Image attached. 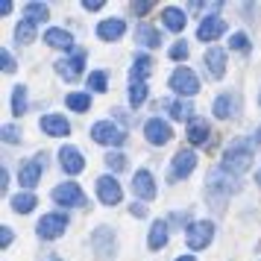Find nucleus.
<instances>
[{"instance_id": "nucleus-39", "label": "nucleus", "mask_w": 261, "mask_h": 261, "mask_svg": "<svg viewBox=\"0 0 261 261\" xmlns=\"http://www.w3.org/2000/svg\"><path fill=\"white\" fill-rule=\"evenodd\" d=\"M3 141H6V144H15V141H21V132L15 129V126H3Z\"/></svg>"}, {"instance_id": "nucleus-51", "label": "nucleus", "mask_w": 261, "mask_h": 261, "mask_svg": "<svg viewBox=\"0 0 261 261\" xmlns=\"http://www.w3.org/2000/svg\"><path fill=\"white\" fill-rule=\"evenodd\" d=\"M258 182H261V173H258Z\"/></svg>"}, {"instance_id": "nucleus-2", "label": "nucleus", "mask_w": 261, "mask_h": 261, "mask_svg": "<svg viewBox=\"0 0 261 261\" xmlns=\"http://www.w3.org/2000/svg\"><path fill=\"white\" fill-rule=\"evenodd\" d=\"M71 226V220H68V214L65 212H53V214H44L41 220H38V238L41 241H56V238L65 235V229Z\"/></svg>"}, {"instance_id": "nucleus-23", "label": "nucleus", "mask_w": 261, "mask_h": 261, "mask_svg": "<svg viewBox=\"0 0 261 261\" xmlns=\"http://www.w3.org/2000/svg\"><path fill=\"white\" fill-rule=\"evenodd\" d=\"M135 41H138L141 47H159V44H162V33L150 24H138L135 27Z\"/></svg>"}, {"instance_id": "nucleus-33", "label": "nucleus", "mask_w": 261, "mask_h": 261, "mask_svg": "<svg viewBox=\"0 0 261 261\" xmlns=\"http://www.w3.org/2000/svg\"><path fill=\"white\" fill-rule=\"evenodd\" d=\"M106 85H109L106 71H94V73H88V88H91V91L103 94V91H106Z\"/></svg>"}, {"instance_id": "nucleus-13", "label": "nucleus", "mask_w": 261, "mask_h": 261, "mask_svg": "<svg viewBox=\"0 0 261 261\" xmlns=\"http://www.w3.org/2000/svg\"><path fill=\"white\" fill-rule=\"evenodd\" d=\"M59 165L65 173H71V176H76V173H83L85 170V159L83 153L76 150V147H71V144H65L59 150Z\"/></svg>"}, {"instance_id": "nucleus-45", "label": "nucleus", "mask_w": 261, "mask_h": 261, "mask_svg": "<svg viewBox=\"0 0 261 261\" xmlns=\"http://www.w3.org/2000/svg\"><path fill=\"white\" fill-rule=\"evenodd\" d=\"M0 12L9 15V12H12V3H9V0H3V3H0Z\"/></svg>"}, {"instance_id": "nucleus-16", "label": "nucleus", "mask_w": 261, "mask_h": 261, "mask_svg": "<svg viewBox=\"0 0 261 261\" xmlns=\"http://www.w3.org/2000/svg\"><path fill=\"white\" fill-rule=\"evenodd\" d=\"M155 191H159V188H155L153 173H150V170H138L135 179H132V194H135V197H141V200H153Z\"/></svg>"}, {"instance_id": "nucleus-3", "label": "nucleus", "mask_w": 261, "mask_h": 261, "mask_svg": "<svg viewBox=\"0 0 261 261\" xmlns=\"http://www.w3.org/2000/svg\"><path fill=\"white\" fill-rule=\"evenodd\" d=\"M238 188H241L238 176H232L223 167H214L212 173H208V182H205V191H208V194H217V197H229V194H235Z\"/></svg>"}, {"instance_id": "nucleus-7", "label": "nucleus", "mask_w": 261, "mask_h": 261, "mask_svg": "<svg viewBox=\"0 0 261 261\" xmlns=\"http://www.w3.org/2000/svg\"><path fill=\"white\" fill-rule=\"evenodd\" d=\"M185 241H188L191 249H205L214 241V223L212 220H197V223H191L188 232H185Z\"/></svg>"}, {"instance_id": "nucleus-47", "label": "nucleus", "mask_w": 261, "mask_h": 261, "mask_svg": "<svg viewBox=\"0 0 261 261\" xmlns=\"http://www.w3.org/2000/svg\"><path fill=\"white\" fill-rule=\"evenodd\" d=\"M176 261H197V258H194V255H179Z\"/></svg>"}, {"instance_id": "nucleus-35", "label": "nucleus", "mask_w": 261, "mask_h": 261, "mask_svg": "<svg viewBox=\"0 0 261 261\" xmlns=\"http://www.w3.org/2000/svg\"><path fill=\"white\" fill-rule=\"evenodd\" d=\"M106 167L112 170V173H120V170L126 167V155L118 153V150H115V153H109V155H106Z\"/></svg>"}, {"instance_id": "nucleus-25", "label": "nucleus", "mask_w": 261, "mask_h": 261, "mask_svg": "<svg viewBox=\"0 0 261 261\" xmlns=\"http://www.w3.org/2000/svg\"><path fill=\"white\" fill-rule=\"evenodd\" d=\"M150 71H153V62H150V56H147V53H138V56H135V62H132L129 80H132V83H144V80L150 76Z\"/></svg>"}, {"instance_id": "nucleus-14", "label": "nucleus", "mask_w": 261, "mask_h": 261, "mask_svg": "<svg viewBox=\"0 0 261 261\" xmlns=\"http://www.w3.org/2000/svg\"><path fill=\"white\" fill-rule=\"evenodd\" d=\"M223 33H226V21L220 15H208V18H202L200 27H197V38H200V41H217Z\"/></svg>"}, {"instance_id": "nucleus-5", "label": "nucleus", "mask_w": 261, "mask_h": 261, "mask_svg": "<svg viewBox=\"0 0 261 261\" xmlns=\"http://www.w3.org/2000/svg\"><path fill=\"white\" fill-rule=\"evenodd\" d=\"M170 88H173L179 97L188 100V97H194L197 91H200V80H197V73L191 71V68L182 65V68H176V71L170 73Z\"/></svg>"}, {"instance_id": "nucleus-18", "label": "nucleus", "mask_w": 261, "mask_h": 261, "mask_svg": "<svg viewBox=\"0 0 261 261\" xmlns=\"http://www.w3.org/2000/svg\"><path fill=\"white\" fill-rule=\"evenodd\" d=\"M202 65L208 68V73H212L214 80H220V76L226 73V53L220 47H208L205 56H202Z\"/></svg>"}, {"instance_id": "nucleus-8", "label": "nucleus", "mask_w": 261, "mask_h": 261, "mask_svg": "<svg viewBox=\"0 0 261 261\" xmlns=\"http://www.w3.org/2000/svg\"><path fill=\"white\" fill-rule=\"evenodd\" d=\"M91 247H94V255L100 261H106L115 255V232L109 226H97L94 235H91Z\"/></svg>"}, {"instance_id": "nucleus-27", "label": "nucleus", "mask_w": 261, "mask_h": 261, "mask_svg": "<svg viewBox=\"0 0 261 261\" xmlns=\"http://www.w3.org/2000/svg\"><path fill=\"white\" fill-rule=\"evenodd\" d=\"M24 21L30 24H44L47 21V3H27L24 6Z\"/></svg>"}, {"instance_id": "nucleus-4", "label": "nucleus", "mask_w": 261, "mask_h": 261, "mask_svg": "<svg viewBox=\"0 0 261 261\" xmlns=\"http://www.w3.org/2000/svg\"><path fill=\"white\" fill-rule=\"evenodd\" d=\"M53 200L65 205V208H83L88 205V197H85V191L76 185V182H62L53 188Z\"/></svg>"}, {"instance_id": "nucleus-21", "label": "nucleus", "mask_w": 261, "mask_h": 261, "mask_svg": "<svg viewBox=\"0 0 261 261\" xmlns=\"http://www.w3.org/2000/svg\"><path fill=\"white\" fill-rule=\"evenodd\" d=\"M44 41L56 50H71L73 47V36L68 30H59V27H50L47 33H44Z\"/></svg>"}, {"instance_id": "nucleus-24", "label": "nucleus", "mask_w": 261, "mask_h": 261, "mask_svg": "<svg viewBox=\"0 0 261 261\" xmlns=\"http://www.w3.org/2000/svg\"><path fill=\"white\" fill-rule=\"evenodd\" d=\"M185 21H188L185 12L176 9V6H167L165 12H162V24H165L170 33H182V30H185Z\"/></svg>"}, {"instance_id": "nucleus-43", "label": "nucleus", "mask_w": 261, "mask_h": 261, "mask_svg": "<svg viewBox=\"0 0 261 261\" xmlns=\"http://www.w3.org/2000/svg\"><path fill=\"white\" fill-rule=\"evenodd\" d=\"M100 6H103V0H85L83 3V9H88V12H97Z\"/></svg>"}, {"instance_id": "nucleus-17", "label": "nucleus", "mask_w": 261, "mask_h": 261, "mask_svg": "<svg viewBox=\"0 0 261 261\" xmlns=\"http://www.w3.org/2000/svg\"><path fill=\"white\" fill-rule=\"evenodd\" d=\"M185 138H188L194 147H202V144L212 138V126L205 123V118H194L188 123V129H185Z\"/></svg>"}, {"instance_id": "nucleus-19", "label": "nucleus", "mask_w": 261, "mask_h": 261, "mask_svg": "<svg viewBox=\"0 0 261 261\" xmlns=\"http://www.w3.org/2000/svg\"><path fill=\"white\" fill-rule=\"evenodd\" d=\"M38 126H41L44 135H53V138H62V135H68V132H71V123L62 118V115H44Z\"/></svg>"}, {"instance_id": "nucleus-32", "label": "nucleus", "mask_w": 261, "mask_h": 261, "mask_svg": "<svg viewBox=\"0 0 261 261\" xmlns=\"http://www.w3.org/2000/svg\"><path fill=\"white\" fill-rule=\"evenodd\" d=\"M147 100V83H129V103L135 109Z\"/></svg>"}, {"instance_id": "nucleus-10", "label": "nucleus", "mask_w": 261, "mask_h": 261, "mask_svg": "<svg viewBox=\"0 0 261 261\" xmlns=\"http://www.w3.org/2000/svg\"><path fill=\"white\" fill-rule=\"evenodd\" d=\"M194 167H197V153H194V150H179V153L173 155V162H170V179L176 182V179L191 176Z\"/></svg>"}, {"instance_id": "nucleus-28", "label": "nucleus", "mask_w": 261, "mask_h": 261, "mask_svg": "<svg viewBox=\"0 0 261 261\" xmlns=\"http://www.w3.org/2000/svg\"><path fill=\"white\" fill-rule=\"evenodd\" d=\"M212 109H214L217 118H232V115H235V97L232 94H220L217 100H214Z\"/></svg>"}, {"instance_id": "nucleus-38", "label": "nucleus", "mask_w": 261, "mask_h": 261, "mask_svg": "<svg viewBox=\"0 0 261 261\" xmlns=\"http://www.w3.org/2000/svg\"><path fill=\"white\" fill-rule=\"evenodd\" d=\"M0 62H3V73H12L15 71V59H12V53H9V50H3V53H0Z\"/></svg>"}, {"instance_id": "nucleus-49", "label": "nucleus", "mask_w": 261, "mask_h": 261, "mask_svg": "<svg viewBox=\"0 0 261 261\" xmlns=\"http://www.w3.org/2000/svg\"><path fill=\"white\" fill-rule=\"evenodd\" d=\"M44 261H59V255H47V258H44Z\"/></svg>"}, {"instance_id": "nucleus-15", "label": "nucleus", "mask_w": 261, "mask_h": 261, "mask_svg": "<svg viewBox=\"0 0 261 261\" xmlns=\"http://www.w3.org/2000/svg\"><path fill=\"white\" fill-rule=\"evenodd\" d=\"M83 65H85V53H83V50H76L73 56L56 62V73H59V76H65L68 83H73V80L83 73Z\"/></svg>"}, {"instance_id": "nucleus-41", "label": "nucleus", "mask_w": 261, "mask_h": 261, "mask_svg": "<svg viewBox=\"0 0 261 261\" xmlns=\"http://www.w3.org/2000/svg\"><path fill=\"white\" fill-rule=\"evenodd\" d=\"M0 244H3V249L12 244V229H9V226H3V232H0Z\"/></svg>"}, {"instance_id": "nucleus-20", "label": "nucleus", "mask_w": 261, "mask_h": 261, "mask_svg": "<svg viewBox=\"0 0 261 261\" xmlns=\"http://www.w3.org/2000/svg\"><path fill=\"white\" fill-rule=\"evenodd\" d=\"M123 33H126V24L120 18H109V21H100L97 24V36L103 38V41H118Z\"/></svg>"}, {"instance_id": "nucleus-37", "label": "nucleus", "mask_w": 261, "mask_h": 261, "mask_svg": "<svg viewBox=\"0 0 261 261\" xmlns=\"http://www.w3.org/2000/svg\"><path fill=\"white\" fill-rule=\"evenodd\" d=\"M229 47H232V50H247L249 47V38L244 36V33H235V36L229 38Z\"/></svg>"}, {"instance_id": "nucleus-48", "label": "nucleus", "mask_w": 261, "mask_h": 261, "mask_svg": "<svg viewBox=\"0 0 261 261\" xmlns=\"http://www.w3.org/2000/svg\"><path fill=\"white\" fill-rule=\"evenodd\" d=\"M255 144H261V126H258V132H255Z\"/></svg>"}, {"instance_id": "nucleus-6", "label": "nucleus", "mask_w": 261, "mask_h": 261, "mask_svg": "<svg viewBox=\"0 0 261 261\" xmlns=\"http://www.w3.org/2000/svg\"><path fill=\"white\" fill-rule=\"evenodd\" d=\"M91 138L97 144H106V147H120L126 141V132L120 129L118 123H112V120H97L91 126Z\"/></svg>"}, {"instance_id": "nucleus-34", "label": "nucleus", "mask_w": 261, "mask_h": 261, "mask_svg": "<svg viewBox=\"0 0 261 261\" xmlns=\"http://www.w3.org/2000/svg\"><path fill=\"white\" fill-rule=\"evenodd\" d=\"M12 112H15V115H24V112H27V88H24V85H18V88H15Z\"/></svg>"}, {"instance_id": "nucleus-44", "label": "nucleus", "mask_w": 261, "mask_h": 261, "mask_svg": "<svg viewBox=\"0 0 261 261\" xmlns=\"http://www.w3.org/2000/svg\"><path fill=\"white\" fill-rule=\"evenodd\" d=\"M0 188H3V191L9 188V170H3V173H0Z\"/></svg>"}, {"instance_id": "nucleus-22", "label": "nucleus", "mask_w": 261, "mask_h": 261, "mask_svg": "<svg viewBox=\"0 0 261 261\" xmlns=\"http://www.w3.org/2000/svg\"><path fill=\"white\" fill-rule=\"evenodd\" d=\"M167 238H170V226H167V220H155V223L150 226L147 247H150V249H162L167 244Z\"/></svg>"}, {"instance_id": "nucleus-30", "label": "nucleus", "mask_w": 261, "mask_h": 261, "mask_svg": "<svg viewBox=\"0 0 261 261\" xmlns=\"http://www.w3.org/2000/svg\"><path fill=\"white\" fill-rule=\"evenodd\" d=\"M36 33L38 27L30 24V21H18V27H15V38L21 41V44H30V41H36Z\"/></svg>"}, {"instance_id": "nucleus-11", "label": "nucleus", "mask_w": 261, "mask_h": 261, "mask_svg": "<svg viewBox=\"0 0 261 261\" xmlns=\"http://www.w3.org/2000/svg\"><path fill=\"white\" fill-rule=\"evenodd\" d=\"M41 173H44V153L36 155V159H30V162L18 170V182H21L24 188H36L38 182H41Z\"/></svg>"}, {"instance_id": "nucleus-40", "label": "nucleus", "mask_w": 261, "mask_h": 261, "mask_svg": "<svg viewBox=\"0 0 261 261\" xmlns=\"http://www.w3.org/2000/svg\"><path fill=\"white\" fill-rule=\"evenodd\" d=\"M132 12H135V15H147V12H153V3H132Z\"/></svg>"}, {"instance_id": "nucleus-9", "label": "nucleus", "mask_w": 261, "mask_h": 261, "mask_svg": "<svg viewBox=\"0 0 261 261\" xmlns=\"http://www.w3.org/2000/svg\"><path fill=\"white\" fill-rule=\"evenodd\" d=\"M144 135H147V141L155 144V147H165L170 138H173V129H170V123L162 118H150L144 123Z\"/></svg>"}, {"instance_id": "nucleus-31", "label": "nucleus", "mask_w": 261, "mask_h": 261, "mask_svg": "<svg viewBox=\"0 0 261 261\" xmlns=\"http://www.w3.org/2000/svg\"><path fill=\"white\" fill-rule=\"evenodd\" d=\"M33 208H36V197L33 194H18V197H12V212L30 214Z\"/></svg>"}, {"instance_id": "nucleus-50", "label": "nucleus", "mask_w": 261, "mask_h": 261, "mask_svg": "<svg viewBox=\"0 0 261 261\" xmlns=\"http://www.w3.org/2000/svg\"><path fill=\"white\" fill-rule=\"evenodd\" d=\"M258 103H261V94H258Z\"/></svg>"}, {"instance_id": "nucleus-29", "label": "nucleus", "mask_w": 261, "mask_h": 261, "mask_svg": "<svg viewBox=\"0 0 261 261\" xmlns=\"http://www.w3.org/2000/svg\"><path fill=\"white\" fill-rule=\"evenodd\" d=\"M167 109H170V118L173 120H194V115H191V112H194V109H191V103L188 100H173V103H167Z\"/></svg>"}, {"instance_id": "nucleus-1", "label": "nucleus", "mask_w": 261, "mask_h": 261, "mask_svg": "<svg viewBox=\"0 0 261 261\" xmlns=\"http://www.w3.org/2000/svg\"><path fill=\"white\" fill-rule=\"evenodd\" d=\"M223 170H229L232 176H241V173H247L249 167H252V141L247 138H235V141L226 147L223 153Z\"/></svg>"}, {"instance_id": "nucleus-26", "label": "nucleus", "mask_w": 261, "mask_h": 261, "mask_svg": "<svg viewBox=\"0 0 261 261\" xmlns=\"http://www.w3.org/2000/svg\"><path fill=\"white\" fill-rule=\"evenodd\" d=\"M65 106L71 109V112H88L91 109V94L88 91H71V94L65 97Z\"/></svg>"}, {"instance_id": "nucleus-46", "label": "nucleus", "mask_w": 261, "mask_h": 261, "mask_svg": "<svg viewBox=\"0 0 261 261\" xmlns=\"http://www.w3.org/2000/svg\"><path fill=\"white\" fill-rule=\"evenodd\" d=\"M173 220H176V223H188V214H182V212H176V214H173Z\"/></svg>"}, {"instance_id": "nucleus-36", "label": "nucleus", "mask_w": 261, "mask_h": 261, "mask_svg": "<svg viewBox=\"0 0 261 261\" xmlns=\"http://www.w3.org/2000/svg\"><path fill=\"white\" fill-rule=\"evenodd\" d=\"M170 59H173V62L188 59V44H185V41H176V44L170 47Z\"/></svg>"}, {"instance_id": "nucleus-12", "label": "nucleus", "mask_w": 261, "mask_h": 261, "mask_svg": "<svg viewBox=\"0 0 261 261\" xmlns=\"http://www.w3.org/2000/svg\"><path fill=\"white\" fill-rule=\"evenodd\" d=\"M97 197L103 205H118L123 191H120V182L115 176H100L97 179Z\"/></svg>"}, {"instance_id": "nucleus-42", "label": "nucleus", "mask_w": 261, "mask_h": 261, "mask_svg": "<svg viewBox=\"0 0 261 261\" xmlns=\"http://www.w3.org/2000/svg\"><path fill=\"white\" fill-rule=\"evenodd\" d=\"M129 214H132V217H147V208H144L141 202H132V205H129Z\"/></svg>"}]
</instances>
